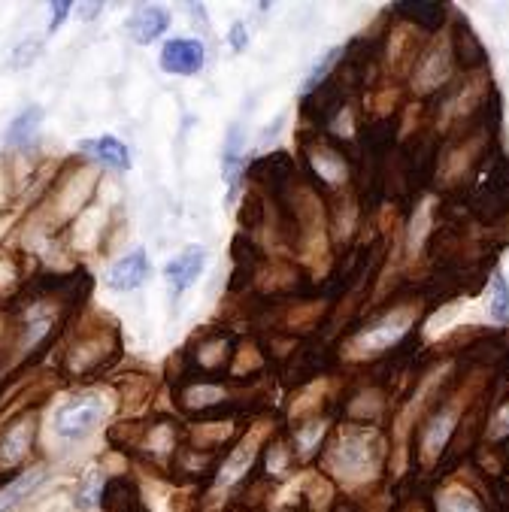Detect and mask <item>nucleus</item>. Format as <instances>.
Instances as JSON below:
<instances>
[{
  "label": "nucleus",
  "instance_id": "f257e3e1",
  "mask_svg": "<svg viewBox=\"0 0 509 512\" xmlns=\"http://www.w3.org/2000/svg\"><path fill=\"white\" fill-rule=\"evenodd\" d=\"M346 97H349V91L331 76L328 82H322L310 94H303V107H300L303 119H307L310 125H316V128H325L328 122H334L343 113Z\"/></svg>",
  "mask_w": 509,
  "mask_h": 512
},
{
  "label": "nucleus",
  "instance_id": "f03ea898",
  "mask_svg": "<svg viewBox=\"0 0 509 512\" xmlns=\"http://www.w3.org/2000/svg\"><path fill=\"white\" fill-rule=\"evenodd\" d=\"M100 416H104V403H100V397H79L58 409L55 431L64 440H79L100 422Z\"/></svg>",
  "mask_w": 509,
  "mask_h": 512
},
{
  "label": "nucleus",
  "instance_id": "7ed1b4c3",
  "mask_svg": "<svg viewBox=\"0 0 509 512\" xmlns=\"http://www.w3.org/2000/svg\"><path fill=\"white\" fill-rule=\"evenodd\" d=\"M334 461L340 467V473H361L370 470L376 464V434L352 428L340 446L334 449Z\"/></svg>",
  "mask_w": 509,
  "mask_h": 512
},
{
  "label": "nucleus",
  "instance_id": "20e7f679",
  "mask_svg": "<svg viewBox=\"0 0 509 512\" xmlns=\"http://www.w3.org/2000/svg\"><path fill=\"white\" fill-rule=\"evenodd\" d=\"M203 43L197 40H167L161 49V67L176 76H194L203 67Z\"/></svg>",
  "mask_w": 509,
  "mask_h": 512
},
{
  "label": "nucleus",
  "instance_id": "39448f33",
  "mask_svg": "<svg viewBox=\"0 0 509 512\" xmlns=\"http://www.w3.org/2000/svg\"><path fill=\"white\" fill-rule=\"evenodd\" d=\"M34 428H37L34 413H25V416H19L16 422H10L4 431H0V464L10 467V464L25 458V452L34 443Z\"/></svg>",
  "mask_w": 509,
  "mask_h": 512
},
{
  "label": "nucleus",
  "instance_id": "423d86ee",
  "mask_svg": "<svg viewBox=\"0 0 509 512\" xmlns=\"http://www.w3.org/2000/svg\"><path fill=\"white\" fill-rule=\"evenodd\" d=\"M394 13L400 22H410L413 28L425 31V34H434L446 25V13L449 7L446 4H434V0H400L394 4Z\"/></svg>",
  "mask_w": 509,
  "mask_h": 512
},
{
  "label": "nucleus",
  "instance_id": "0eeeda50",
  "mask_svg": "<svg viewBox=\"0 0 509 512\" xmlns=\"http://www.w3.org/2000/svg\"><path fill=\"white\" fill-rule=\"evenodd\" d=\"M449 52L461 70H479L488 61V55H485L479 37L473 34V28L467 25V19H455V28L449 34Z\"/></svg>",
  "mask_w": 509,
  "mask_h": 512
},
{
  "label": "nucleus",
  "instance_id": "6e6552de",
  "mask_svg": "<svg viewBox=\"0 0 509 512\" xmlns=\"http://www.w3.org/2000/svg\"><path fill=\"white\" fill-rule=\"evenodd\" d=\"M249 173H252V182L258 188H270V191L279 194V191H285V185L294 176V161L285 152H273L267 158H258Z\"/></svg>",
  "mask_w": 509,
  "mask_h": 512
},
{
  "label": "nucleus",
  "instance_id": "1a4fd4ad",
  "mask_svg": "<svg viewBox=\"0 0 509 512\" xmlns=\"http://www.w3.org/2000/svg\"><path fill=\"white\" fill-rule=\"evenodd\" d=\"M100 503H104L107 512H149L140 500V488L131 476H113L110 482H104V491H100Z\"/></svg>",
  "mask_w": 509,
  "mask_h": 512
},
{
  "label": "nucleus",
  "instance_id": "9d476101",
  "mask_svg": "<svg viewBox=\"0 0 509 512\" xmlns=\"http://www.w3.org/2000/svg\"><path fill=\"white\" fill-rule=\"evenodd\" d=\"M203 264H207V249H203V246H188V249H182V252L167 264V270H164V276H167L173 294L185 291V288L200 276Z\"/></svg>",
  "mask_w": 509,
  "mask_h": 512
},
{
  "label": "nucleus",
  "instance_id": "9b49d317",
  "mask_svg": "<svg viewBox=\"0 0 509 512\" xmlns=\"http://www.w3.org/2000/svg\"><path fill=\"white\" fill-rule=\"evenodd\" d=\"M149 276V258H146V249H134L128 258L116 261L107 282L113 291H134L137 285H143Z\"/></svg>",
  "mask_w": 509,
  "mask_h": 512
},
{
  "label": "nucleus",
  "instance_id": "f8f14e48",
  "mask_svg": "<svg viewBox=\"0 0 509 512\" xmlns=\"http://www.w3.org/2000/svg\"><path fill=\"white\" fill-rule=\"evenodd\" d=\"M452 52H449V46L446 49H428L422 58H419V67H416V85L422 88L425 85V91H434L437 85H443V82H449V73H452Z\"/></svg>",
  "mask_w": 509,
  "mask_h": 512
},
{
  "label": "nucleus",
  "instance_id": "ddd939ff",
  "mask_svg": "<svg viewBox=\"0 0 509 512\" xmlns=\"http://www.w3.org/2000/svg\"><path fill=\"white\" fill-rule=\"evenodd\" d=\"M79 149H82L85 155H91L94 161H100V164H110V167H116V170H128V164H131L128 146H125L122 140H116V137H97V140H85Z\"/></svg>",
  "mask_w": 509,
  "mask_h": 512
},
{
  "label": "nucleus",
  "instance_id": "4468645a",
  "mask_svg": "<svg viewBox=\"0 0 509 512\" xmlns=\"http://www.w3.org/2000/svg\"><path fill=\"white\" fill-rule=\"evenodd\" d=\"M167 25H170V16H167V10H161V7H143V10H137L134 19L128 22L134 40L143 43V46L152 43V40H158V37L167 31Z\"/></svg>",
  "mask_w": 509,
  "mask_h": 512
},
{
  "label": "nucleus",
  "instance_id": "2eb2a0df",
  "mask_svg": "<svg viewBox=\"0 0 509 512\" xmlns=\"http://www.w3.org/2000/svg\"><path fill=\"white\" fill-rule=\"evenodd\" d=\"M240 164H243V128L234 125L228 131V146H225V164H222V176L234 194L237 182H240Z\"/></svg>",
  "mask_w": 509,
  "mask_h": 512
},
{
  "label": "nucleus",
  "instance_id": "dca6fc26",
  "mask_svg": "<svg viewBox=\"0 0 509 512\" xmlns=\"http://www.w3.org/2000/svg\"><path fill=\"white\" fill-rule=\"evenodd\" d=\"M37 485H43V473H25L19 479H13L4 491H0V512H7L10 506H16L22 497H28Z\"/></svg>",
  "mask_w": 509,
  "mask_h": 512
},
{
  "label": "nucleus",
  "instance_id": "f3484780",
  "mask_svg": "<svg viewBox=\"0 0 509 512\" xmlns=\"http://www.w3.org/2000/svg\"><path fill=\"white\" fill-rule=\"evenodd\" d=\"M40 122H43V110L40 107H28L25 113H19L16 119H13V125L7 128V140L10 143H28L34 134H37V128H40Z\"/></svg>",
  "mask_w": 509,
  "mask_h": 512
},
{
  "label": "nucleus",
  "instance_id": "a211bd4d",
  "mask_svg": "<svg viewBox=\"0 0 509 512\" xmlns=\"http://www.w3.org/2000/svg\"><path fill=\"white\" fill-rule=\"evenodd\" d=\"M491 316L497 322H509V282L500 270L491 273Z\"/></svg>",
  "mask_w": 509,
  "mask_h": 512
},
{
  "label": "nucleus",
  "instance_id": "6ab92c4d",
  "mask_svg": "<svg viewBox=\"0 0 509 512\" xmlns=\"http://www.w3.org/2000/svg\"><path fill=\"white\" fill-rule=\"evenodd\" d=\"M261 219H264V197H261V191H249L240 207V228L255 231L261 225Z\"/></svg>",
  "mask_w": 509,
  "mask_h": 512
},
{
  "label": "nucleus",
  "instance_id": "aec40b11",
  "mask_svg": "<svg viewBox=\"0 0 509 512\" xmlns=\"http://www.w3.org/2000/svg\"><path fill=\"white\" fill-rule=\"evenodd\" d=\"M100 491H104V482L97 476H88L79 488V506H94L100 500Z\"/></svg>",
  "mask_w": 509,
  "mask_h": 512
},
{
  "label": "nucleus",
  "instance_id": "412c9836",
  "mask_svg": "<svg viewBox=\"0 0 509 512\" xmlns=\"http://www.w3.org/2000/svg\"><path fill=\"white\" fill-rule=\"evenodd\" d=\"M228 40H231L234 52H243V49H246V25L237 22V25L231 28V34H228Z\"/></svg>",
  "mask_w": 509,
  "mask_h": 512
},
{
  "label": "nucleus",
  "instance_id": "4be33fe9",
  "mask_svg": "<svg viewBox=\"0 0 509 512\" xmlns=\"http://www.w3.org/2000/svg\"><path fill=\"white\" fill-rule=\"evenodd\" d=\"M37 52H40V43H37V40H28V43H25L13 58H16V64H19V67H28V58H31V55H37Z\"/></svg>",
  "mask_w": 509,
  "mask_h": 512
},
{
  "label": "nucleus",
  "instance_id": "5701e85b",
  "mask_svg": "<svg viewBox=\"0 0 509 512\" xmlns=\"http://www.w3.org/2000/svg\"><path fill=\"white\" fill-rule=\"evenodd\" d=\"M52 13H55V19H52V25H49V31H58V25L67 19V13H70V4L64 0V4H52Z\"/></svg>",
  "mask_w": 509,
  "mask_h": 512
}]
</instances>
